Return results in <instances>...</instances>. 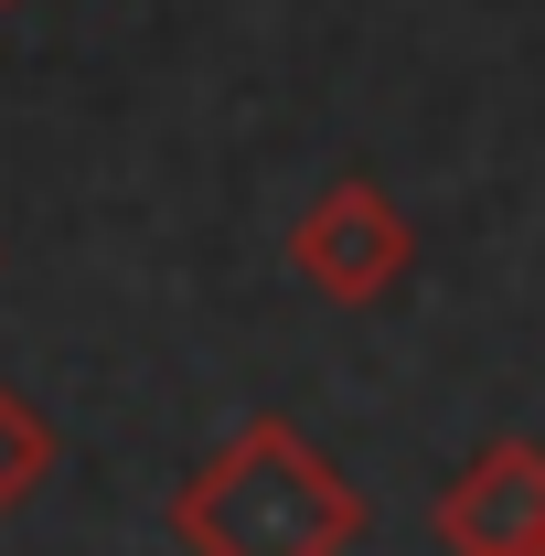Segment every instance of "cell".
<instances>
[{"label": "cell", "mask_w": 545, "mask_h": 556, "mask_svg": "<svg viewBox=\"0 0 545 556\" xmlns=\"http://www.w3.org/2000/svg\"><path fill=\"white\" fill-rule=\"evenodd\" d=\"M439 546L449 556H545V450L492 439L439 492Z\"/></svg>", "instance_id": "3"}, {"label": "cell", "mask_w": 545, "mask_h": 556, "mask_svg": "<svg viewBox=\"0 0 545 556\" xmlns=\"http://www.w3.org/2000/svg\"><path fill=\"white\" fill-rule=\"evenodd\" d=\"M172 535L193 556H353L364 546V492L289 417H246L172 492Z\"/></svg>", "instance_id": "1"}, {"label": "cell", "mask_w": 545, "mask_h": 556, "mask_svg": "<svg viewBox=\"0 0 545 556\" xmlns=\"http://www.w3.org/2000/svg\"><path fill=\"white\" fill-rule=\"evenodd\" d=\"M289 268L310 278L321 300H342V311H375L396 278L417 268V236H407V214L385 204V182H332L321 204L289 225Z\"/></svg>", "instance_id": "2"}, {"label": "cell", "mask_w": 545, "mask_h": 556, "mask_svg": "<svg viewBox=\"0 0 545 556\" xmlns=\"http://www.w3.org/2000/svg\"><path fill=\"white\" fill-rule=\"evenodd\" d=\"M43 482H54V428H43V407H22V386H0V525Z\"/></svg>", "instance_id": "4"}, {"label": "cell", "mask_w": 545, "mask_h": 556, "mask_svg": "<svg viewBox=\"0 0 545 556\" xmlns=\"http://www.w3.org/2000/svg\"><path fill=\"white\" fill-rule=\"evenodd\" d=\"M0 11H11V0H0Z\"/></svg>", "instance_id": "5"}]
</instances>
